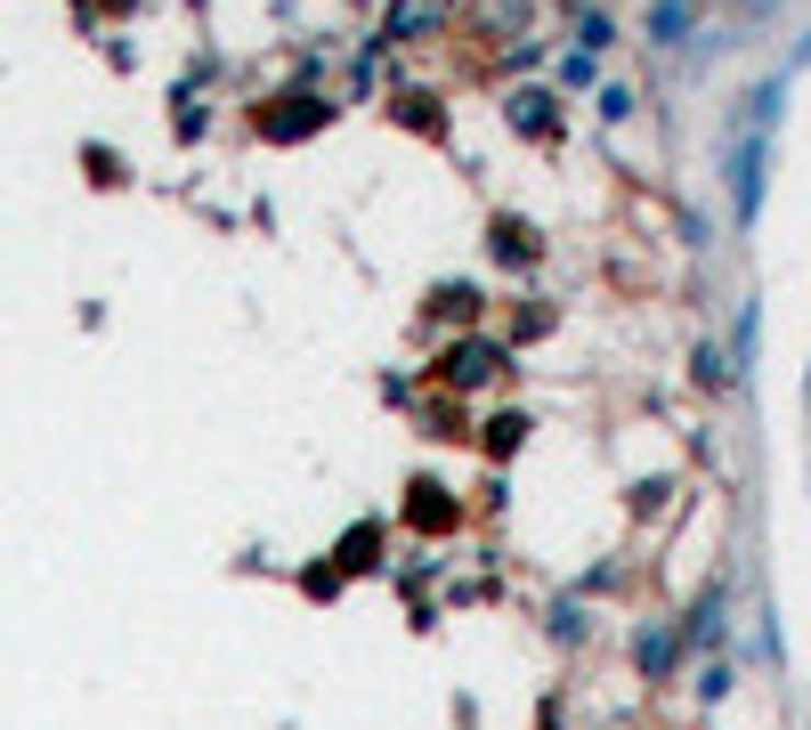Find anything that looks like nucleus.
I'll return each mask as SVG.
<instances>
[{
  "label": "nucleus",
  "instance_id": "7ed1b4c3",
  "mask_svg": "<svg viewBox=\"0 0 811 730\" xmlns=\"http://www.w3.org/2000/svg\"><path fill=\"white\" fill-rule=\"evenodd\" d=\"M495 366H504V358H495ZM480 373H487V349H463V358H454V382H480Z\"/></svg>",
  "mask_w": 811,
  "mask_h": 730
},
{
  "label": "nucleus",
  "instance_id": "f03ea898",
  "mask_svg": "<svg viewBox=\"0 0 811 730\" xmlns=\"http://www.w3.org/2000/svg\"><path fill=\"white\" fill-rule=\"evenodd\" d=\"M641 665H650V674H665V665H674V641H665V633H641Z\"/></svg>",
  "mask_w": 811,
  "mask_h": 730
},
{
  "label": "nucleus",
  "instance_id": "f257e3e1",
  "mask_svg": "<svg viewBox=\"0 0 811 730\" xmlns=\"http://www.w3.org/2000/svg\"><path fill=\"white\" fill-rule=\"evenodd\" d=\"M406 512H414V528H447V519H454V504H447L439 487H414V504H406Z\"/></svg>",
  "mask_w": 811,
  "mask_h": 730
}]
</instances>
